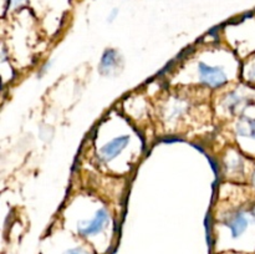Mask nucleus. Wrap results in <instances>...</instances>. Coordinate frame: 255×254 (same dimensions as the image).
Segmentation results:
<instances>
[{
	"label": "nucleus",
	"mask_w": 255,
	"mask_h": 254,
	"mask_svg": "<svg viewBox=\"0 0 255 254\" xmlns=\"http://www.w3.org/2000/svg\"><path fill=\"white\" fill-rule=\"evenodd\" d=\"M110 223V213L106 208H100L91 219H85L77 223V236L81 239L89 241L97 238L106 231Z\"/></svg>",
	"instance_id": "1"
},
{
	"label": "nucleus",
	"mask_w": 255,
	"mask_h": 254,
	"mask_svg": "<svg viewBox=\"0 0 255 254\" xmlns=\"http://www.w3.org/2000/svg\"><path fill=\"white\" fill-rule=\"evenodd\" d=\"M251 222L253 221H252L249 211H244V209H236L223 217V224L231 231V236L233 239L241 238L247 232Z\"/></svg>",
	"instance_id": "2"
},
{
	"label": "nucleus",
	"mask_w": 255,
	"mask_h": 254,
	"mask_svg": "<svg viewBox=\"0 0 255 254\" xmlns=\"http://www.w3.org/2000/svg\"><path fill=\"white\" fill-rule=\"evenodd\" d=\"M198 76L199 81L204 86L211 87V89H218L228 81V76H227L223 67L212 66V65L206 64L203 61L198 64Z\"/></svg>",
	"instance_id": "3"
},
{
	"label": "nucleus",
	"mask_w": 255,
	"mask_h": 254,
	"mask_svg": "<svg viewBox=\"0 0 255 254\" xmlns=\"http://www.w3.org/2000/svg\"><path fill=\"white\" fill-rule=\"evenodd\" d=\"M129 143V136L128 134H124V136H119L116 138L111 139L110 142L105 143L104 146L100 148L99 151V158L102 162H110L114 158H116L122 151L127 147Z\"/></svg>",
	"instance_id": "4"
},
{
	"label": "nucleus",
	"mask_w": 255,
	"mask_h": 254,
	"mask_svg": "<svg viewBox=\"0 0 255 254\" xmlns=\"http://www.w3.org/2000/svg\"><path fill=\"white\" fill-rule=\"evenodd\" d=\"M252 105H254V100L252 97L239 94L238 91L229 92L222 101L223 109H226L231 114H241Z\"/></svg>",
	"instance_id": "5"
},
{
	"label": "nucleus",
	"mask_w": 255,
	"mask_h": 254,
	"mask_svg": "<svg viewBox=\"0 0 255 254\" xmlns=\"http://www.w3.org/2000/svg\"><path fill=\"white\" fill-rule=\"evenodd\" d=\"M188 102L186 100L174 97L163 109V119L169 124L177 122L178 120L183 119V116L188 111Z\"/></svg>",
	"instance_id": "6"
},
{
	"label": "nucleus",
	"mask_w": 255,
	"mask_h": 254,
	"mask_svg": "<svg viewBox=\"0 0 255 254\" xmlns=\"http://www.w3.org/2000/svg\"><path fill=\"white\" fill-rule=\"evenodd\" d=\"M236 133L239 137H247L255 141V119L241 116L236 125Z\"/></svg>",
	"instance_id": "7"
},
{
	"label": "nucleus",
	"mask_w": 255,
	"mask_h": 254,
	"mask_svg": "<svg viewBox=\"0 0 255 254\" xmlns=\"http://www.w3.org/2000/svg\"><path fill=\"white\" fill-rule=\"evenodd\" d=\"M120 62V55L116 50L109 49L104 52L101 57V61H100V72L104 75L110 74L112 70L116 69V66Z\"/></svg>",
	"instance_id": "8"
},
{
	"label": "nucleus",
	"mask_w": 255,
	"mask_h": 254,
	"mask_svg": "<svg viewBox=\"0 0 255 254\" xmlns=\"http://www.w3.org/2000/svg\"><path fill=\"white\" fill-rule=\"evenodd\" d=\"M59 254H96L91 246L87 244H76V246L67 247Z\"/></svg>",
	"instance_id": "9"
},
{
	"label": "nucleus",
	"mask_w": 255,
	"mask_h": 254,
	"mask_svg": "<svg viewBox=\"0 0 255 254\" xmlns=\"http://www.w3.org/2000/svg\"><path fill=\"white\" fill-rule=\"evenodd\" d=\"M227 168L229 169V172L234 174H243L244 172V161L241 156H234V158L229 159V162L227 163Z\"/></svg>",
	"instance_id": "10"
},
{
	"label": "nucleus",
	"mask_w": 255,
	"mask_h": 254,
	"mask_svg": "<svg viewBox=\"0 0 255 254\" xmlns=\"http://www.w3.org/2000/svg\"><path fill=\"white\" fill-rule=\"evenodd\" d=\"M247 79L249 80V81H252V82H255V64H253L251 66V69H249V71H248V74H247Z\"/></svg>",
	"instance_id": "11"
},
{
	"label": "nucleus",
	"mask_w": 255,
	"mask_h": 254,
	"mask_svg": "<svg viewBox=\"0 0 255 254\" xmlns=\"http://www.w3.org/2000/svg\"><path fill=\"white\" fill-rule=\"evenodd\" d=\"M51 65H52V61H49V62H46V64L44 65V66H42V69L40 70V71H39V74H37V76H39V79H40V77L42 76V75L45 74V72L47 71V70L50 69V67H51Z\"/></svg>",
	"instance_id": "12"
},
{
	"label": "nucleus",
	"mask_w": 255,
	"mask_h": 254,
	"mask_svg": "<svg viewBox=\"0 0 255 254\" xmlns=\"http://www.w3.org/2000/svg\"><path fill=\"white\" fill-rule=\"evenodd\" d=\"M25 1H26V0H10V4H11V7L16 9V7L21 6Z\"/></svg>",
	"instance_id": "13"
},
{
	"label": "nucleus",
	"mask_w": 255,
	"mask_h": 254,
	"mask_svg": "<svg viewBox=\"0 0 255 254\" xmlns=\"http://www.w3.org/2000/svg\"><path fill=\"white\" fill-rule=\"evenodd\" d=\"M116 14H117V10H114V11H112V14H111V16H109L110 21H112V20L115 19V16H116Z\"/></svg>",
	"instance_id": "14"
},
{
	"label": "nucleus",
	"mask_w": 255,
	"mask_h": 254,
	"mask_svg": "<svg viewBox=\"0 0 255 254\" xmlns=\"http://www.w3.org/2000/svg\"><path fill=\"white\" fill-rule=\"evenodd\" d=\"M252 182H253L254 187H255V171L253 172V176H252Z\"/></svg>",
	"instance_id": "15"
}]
</instances>
